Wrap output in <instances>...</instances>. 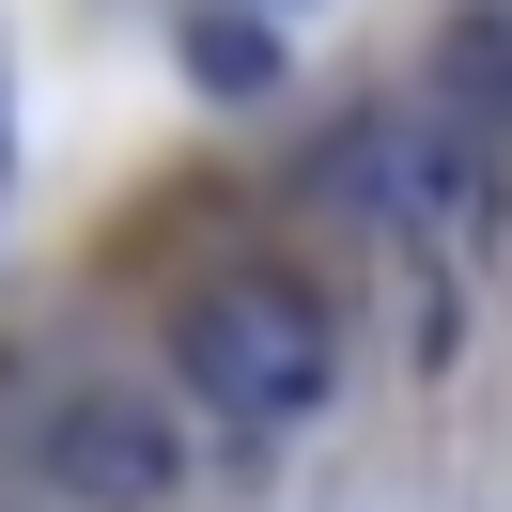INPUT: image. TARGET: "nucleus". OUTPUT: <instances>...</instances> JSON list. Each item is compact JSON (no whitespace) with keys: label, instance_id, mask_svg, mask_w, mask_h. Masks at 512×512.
I'll return each mask as SVG.
<instances>
[{"label":"nucleus","instance_id":"nucleus-1","mask_svg":"<svg viewBox=\"0 0 512 512\" xmlns=\"http://www.w3.org/2000/svg\"><path fill=\"white\" fill-rule=\"evenodd\" d=\"M171 373H187L233 435H295V419L342 404V326H326V295H295V280L249 264V280H202L187 311H171Z\"/></svg>","mask_w":512,"mask_h":512},{"label":"nucleus","instance_id":"nucleus-2","mask_svg":"<svg viewBox=\"0 0 512 512\" xmlns=\"http://www.w3.org/2000/svg\"><path fill=\"white\" fill-rule=\"evenodd\" d=\"M342 202H357L404 264H481V249H497V140L357 125V140H342Z\"/></svg>","mask_w":512,"mask_h":512},{"label":"nucleus","instance_id":"nucleus-3","mask_svg":"<svg viewBox=\"0 0 512 512\" xmlns=\"http://www.w3.org/2000/svg\"><path fill=\"white\" fill-rule=\"evenodd\" d=\"M32 481L63 512H171L187 497V419L156 388H109V373H63L32 404Z\"/></svg>","mask_w":512,"mask_h":512},{"label":"nucleus","instance_id":"nucleus-4","mask_svg":"<svg viewBox=\"0 0 512 512\" xmlns=\"http://www.w3.org/2000/svg\"><path fill=\"white\" fill-rule=\"evenodd\" d=\"M435 78H450V109H466V125H512V0H466V16H450Z\"/></svg>","mask_w":512,"mask_h":512},{"label":"nucleus","instance_id":"nucleus-5","mask_svg":"<svg viewBox=\"0 0 512 512\" xmlns=\"http://www.w3.org/2000/svg\"><path fill=\"white\" fill-rule=\"evenodd\" d=\"M187 78H202V94H233V109L280 94V32H264V16H187Z\"/></svg>","mask_w":512,"mask_h":512}]
</instances>
